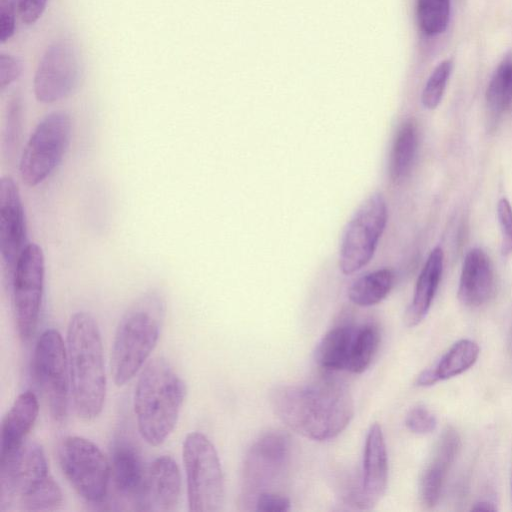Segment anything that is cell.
I'll return each instance as SVG.
<instances>
[{
	"label": "cell",
	"mask_w": 512,
	"mask_h": 512,
	"mask_svg": "<svg viewBox=\"0 0 512 512\" xmlns=\"http://www.w3.org/2000/svg\"><path fill=\"white\" fill-rule=\"evenodd\" d=\"M270 404L288 428L314 441L337 437L354 415L349 389L335 379L276 386L271 390Z\"/></svg>",
	"instance_id": "6da1fadb"
},
{
	"label": "cell",
	"mask_w": 512,
	"mask_h": 512,
	"mask_svg": "<svg viewBox=\"0 0 512 512\" xmlns=\"http://www.w3.org/2000/svg\"><path fill=\"white\" fill-rule=\"evenodd\" d=\"M66 340L73 406L80 418L90 421L102 412L107 390L102 338L95 318L85 311L74 313Z\"/></svg>",
	"instance_id": "7a4b0ae2"
},
{
	"label": "cell",
	"mask_w": 512,
	"mask_h": 512,
	"mask_svg": "<svg viewBox=\"0 0 512 512\" xmlns=\"http://www.w3.org/2000/svg\"><path fill=\"white\" fill-rule=\"evenodd\" d=\"M186 391L185 382L167 359L156 357L142 369L133 407L138 431L149 445H161L172 433Z\"/></svg>",
	"instance_id": "3957f363"
},
{
	"label": "cell",
	"mask_w": 512,
	"mask_h": 512,
	"mask_svg": "<svg viewBox=\"0 0 512 512\" xmlns=\"http://www.w3.org/2000/svg\"><path fill=\"white\" fill-rule=\"evenodd\" d=\"M165 315V297L158 289L144 292L124 312L111 348V374L117 386L129 382L149 358Z\"/></svg>",
	"instance_id": "277c9868"
},
{
	"label": "cell",
	"mask_w": 512,
	"mask_h": 512,
	"mask_svg": "<svg viewBox=\"0 0 512 512\" xmlns=\"http://www.w3.org/2000/svg\"><path fill=\"white\" fill-rule=\"evenodd\" d=\"M187 500L191 512L222 510L225 498L220 459L213 443L200 432H191L183 441Z\"/></svg>",
	"instance_id": "5b68a950"
},
{
	"label": "cell",
	"mask_w": 512,
	"mask_h": 512,
	"mask_svg": "<svg viewBox=\"0 0 512 512\" xmlns=\"http://www.w3.org/2000/svg\"><path fill=\"white\" fill-rule=\"evenodd\" d=\"M71 133V118L65 111H53L37 124L19 162L20 176L27 186H37L53 173L69 147Z\"/></svg>",
	"instance_id": "8992f818"
},
{
	"label": "cell",
	"mask_w": 512,
	"mask_h": 512,
	"mask_svg": "<svg viewBox=\"0 0 512 512\" xmlns=\"http://www.w3.org/2000/svg\"><path fill=\"white\" fill-rule=\"evenodd\" d=\"M31 368L51 417L62 422L67 417L71 386L67 346L56 329H46L38 337Z\"/></svg>",
	"instance_id": "52a82bcc"
},
{
	"label": "cell",
	"mask_w": 512,
	"mask_h": 512,
	"mask_svg": "<svg viewBox=\"0 0 512 512\" xmlns=\"http://www.w3.org/2000/svg\"><path fill=\"white\" fill-rule=\"evenodd\" d=\"M60 468L79 496L90 503L105 500L111 479L110 463L101 449L81 436H67L57 450Z\"/></svg>",
	"instance_id": "ba28073f"
},
{
	"label": "cell",
	"mask_w": 512,
	"mask_h": 512,
	"mask_svg": "<svg viewBox=\"0 0 512 512\" xmlns=\"http://www.w3.org/2000/svg\"><path fill=\"white\" fill-rule=\"evenodd\" d=\"M388 212L384 196L372 193L358 207L348 222L339 248V268L351 275L372 259L387 224Z\"/></svg>",
	"instance_id": "9c48e42d"
},
{
	"label": "cell",
	"mask_w": 512,
	"mask_h": 512,
	"mask_svg": "<svg viewBox=\"0 0 512 512\" xmlns=\"http://www.w3.org/2000/svg\"><path fill=\"white\" fill-rule=\"evenodd\" d=\"M44 275L43 251L36 243H28L16 263L9 286L15 326L23 342L29 341L37 329L43 298Z\"/></svg>",
	"instance_id": "30bf717a"
},
{
	"label": "cell",
	"mask_w": 512,
	"mask_h": 512,
	"mask_svg": "<svg viewBox=\"0 0 512 512\" xmlns=\"http://www.w3.org/2000/svg\"><path fill=\"white\" fill-rule=\"evenodd\" d=\"M290 456L289 437L280 431H270L257 439L248 450L242 468L240 504L252 510L256 496L270 492L281 480Z\"/></svg>",
	"instance_id": "8fae6325"
},
{
	"label": "cell",
	"mask_w": 512,
	"mask_h": 512,
	"mask_svg": "<svg viewBox=\"0 0 512 512\" xmlns=\"http://www.w3.org/2000/svg\"><path fill=\"white\" fill-rule=\"evenodd\" d=\"M82 68L79 52L69 40L49 45L42 55L34 76L36 99L53 103L68 97L78 87Z\"/></svg>",
	"instance_id": "7c38bea8"
},
{
	"label": "cell",
	"mask_w": 512,
	"mask_h": 512,
	"mask_svg": "<svg viewBox=\"0 0 512 512\" xmlns=\"http://www.w3.org/2000/svg\"><path fill=\"white\" fill-rule=\"evenodd\" d=\"M49 475L44 450L35 441H24L16 449L0 457L1 510L9 509L14 502L18 504Z\"/></svg>",
	"instance_id": "4fadbf2b"
},
{
	"label": "cell",
	"mask_w": 512,
	"mask_h": 512,
	"mask_svg": "<svg viewBox=\"0 0 512 512\" xmlns=\"http://www.w3.org/2000/svg\"><path fill=\"white\" fill-rule=\"evenodd\" d=\"M388 481V458L382 428L373 423L366 436L362 475L345 491L346 501L358 509H370L383 497Z\"/></svg>",
	"instance_id": "5bb4252c"
},
{
	"label": "cell",
	"mask_w": 512,
	"mask_h": 512,
	"mask_svg": "<svg viewBox=\"0 0 512 512\" xmlns=\"http://www.w3.org/2000/svg\"><path fill=\"white\" fill-rule=\"evenodd\" d=\"M26 221L19 189L14 180H0V255L8 289L16 263L25 249Z\"/></svg>",
	"instance_id": "9a60e30c"
},
{
	"label": "cell",
	"mask_w": 512,
	"mask_h": 512,
	"mask_svg": "<svg viewBox=\"0 0 512 512\" xmlns=\"http://www.w3.org/2000/svg\"><path fill=\"white\" fill-rule=\"evenodd\" d=\"M181 473L169 455L155 458L146 469L141 490L134 502L139 511L171 512L181 495Z\"/></svg>",
	"instance_id": "2e32d148"
},
{
	"label": "cell",
	"mask_w": 512,
	"mask_h": 512,
	"mask_svg": "<svg viewBox=\"0 0 512 512\" xmlns=\"http://www.w3.org/2000/svg\"><path fill=\"white\" fill-rule=\"evenodd\" d=\"M110 472L116 493L135 502L146 473L141 450L130 431L121 425L110 445Z\"/></svg>",
	"instance_id": "e0dca14e"
},
{
	"label": "cell",
	"mask_w": 512,
	"mask_h": 512,
	"mask_svg": "<svg viewBox=\"0 0 512 512\" xmlns=\"http://www.w3.org/2000/svg\"><path fill=\"white\" fill-rule=\"evenodd\" d=\"M495 272L492 261L481 248H472L465 255L458 286V298L468 307H479L493 296Z\"/></svg>",
	"instance_id": "ac0fdd59"
},
{
	"label": "cell",
	"mask_w": 512,
	"mask_h": 512,
	"mask_svg": "<svg viewBox=\"0 0 512 512\" xmlns=\"http://www.w3.org/2000/svg\"><path fill=\"white\" fill-rule=\"evenodd\" d=\"M460 448L458 432L447 427L441 434L433 457L420 479V496L423 504L434 507L440 497L446 475Z\"/></svg>",
	"instance_id": "d6986e66"
},
{
	"label": "cell",
	"mask_w": 512,
	"mask_h": 512,
	"mask_svg": "<svg viewBox=\"0 0 512 512\" xmlns=\"http://www.w3.org/2000/svg\"><path fill=\"white\" fill-rule=\"evenodd\" d=\"M39 413V403L32 391L19 394L1 422L0 457L10 453L24 441Z\"/></svg>",
	"instance_id": "ffe728a7"
},
{
	"label": "cell",
	"mask_w": 512,
	"mask_h": 512,
	"mask_svg": "<svg viewBox=\"0 0 512 512\" xmlns=\"http://www.w3.org/2000/svg\"><path fill=\"white\" fill-rule=\"evenodd\" d=\"M443 264V250L436 246L430 252L416 281L412 300L404 315L406 326L418 325L427 315L441 280Z\"/></svg>",
	"instance_id": "44dd1931"
},
{
	"label": "cell",
	"mask_w": 512,
	"mask_h": 512,
	"mask_svg": "<svg viewBox=\"0 0 512 512\" xmlns=\"http://www.w3.org/2000/svg\"><path fill=\"white\" fill-rule=\"evenodd\" d=\"M358 325L345 323L330 329L319 341L314 359L326 371L346 370Z\"/></svg>",
	"instance_id": "7402d4cb"
},
{
	"label": "cell",
	"mask_w": 512,
	"mask_h": 512,
	"mask_svg": "<svg viewBox=\"0 0 512 512\" xmlns=\"http://www.w3.org/2000/svg\"><path fill=\"white\" fill-rule=\"evenodd\" d=\"M419 133L413 119L404 121L399 127L393 141L389 175L393 182L403 181L410 173L418 149Z\"/></svg>",
	"instance_id": "603a6c76"
},
{
	"label": "cell",
	"mask_w": 512,
	"mask_h": 512,
	"mask_svg": "<svg viewBox=\"0 0 512 512\" xmlns=\"http://www.w3.org/2000/svg\"><path fill=\"white\" fill-rule=\"evenodd\" d=\"M491 127H495L512 104V51H507L496 67L486 90Z\"/></svg>",
	"instance_id": "cb8c5ba5"
},
{
	"label": "cell",
	"mask_w": 512,
	"mask_h": 512,
	"mask_svg": "<svg viewBox=\"0 0 512 512\" xmlns=\"http://www.w3.org/2000/svg\"><path fill=\"white\" fill-rule=\"evenodd\" d=\"M394 273L382 268L367 273L355 280L348 289L350 301L360 307H370L380 303L391 291Z\"/></svg>",
	"instance_id": "d4e9b609"
},
{
	"label": "cell",
	"mask_w": 512,
	"mask_h": 512,
	"mask_svg": "<svg viewBox=\"0 0 512 512\" xmlns=\"http://www.w3.org/2000/svg\"><path fill=\"white\" fill-rule=\"evenodd\" d=\"M479 346L470 339H461L441 357L433 367L439 381L447 380L468 370L477 361Z\"/></svg>",
	"instance_id": "484cf974"
},
{
	"label": "cell",
	"mask_w": 512,
	"mask_h": 512,
	"mask_svg": "<svg viewBox=\"0 0 512 512\" xmlns=\"http://www.w3.org/2000/svg\"><path fill=\"white\" fill-rule=\"evenodd\" d=\"M379 342L380 331L374 323L358 325L346 371L355 374L363 373L369 367Z\"/></svg>",
	"instance_id": "4316f807"
},
{
	"label": "cell",
	"mask_w": 512,
	"mask_h": 512,
	"mask_svg": "<svg viewBox=\"0 0 512 512\" xmlns=\"http://www.w3.org/2000/svg\"><path fill=\"white\" fill-rule=\"evenodd\" d=\"M450 0H417V17L422 32L428 36L443 33L449 23Z\"/></svg>",
	"instance_id": "83f0119b"
},
{
	"label": "cell",
	"mask_w": 512,
	"mask_h": 512,
	"mask_svg": "<svg viewBox=\"0 0 512 512\" xmlns=\"http://www.w3.org/2000/svg\"><path fill=\"white\" fill-rule=\"evenodd\" d=\"M63 494L58 483L49 475L37 488L23 497L18 506L24 511H48L58 509Z\"/></svg>",
	"instance_id": "f1b7e54d"
},
{
	"label": "cell",
	"mask_w": 512,
	"mask_h": 512,
	"mask_svg": "<svg viewBox=\"0 0 512 512\" xmlns=\"http://www.w3.org/2000/svg\"><path fill=\"white\" fill-rule=\"evenodd\" d=\"M453 69V60L441 61L429 76L421 95V102L427 109H435L441 102L447 82Z\"/></svg>",
	"instance_id": "f546056e"
},
{
	"label": "cell",
	"mask_w": 512,
	"mask_h": 512,
	"mask_svg": "<svg viewBox=\"0 0 512 512\" xmlns=\"http://www.w3.org/2000/svg\"><path fill=\"white\" fill-rule=\"evenodd\" d=\"M436 418L423 405H416L409 410L405 418L406 427L415 434H428L436 428Z\"/></svg>",
	"instance_id": "4dcf8cb0"
},
{
	"label": "cell",
	"mask_w": 512,
	"mask_h": 512,
	"mask_svg": "<svg viewBox=\"0 0 512 512\" xmlns=\"http://www.w3.org/2000/svg\"><path fill=\"white\" fill-rule=\"evenodd\" d=\"M497 217L501 232V253L512 254V206L508 199L501 198L497 204Z\"/></svg>",
	"instance_id": "1f68e13d"
},
{
	"label": "cell",
	"mask_w": 512,
	"mask_h": 512,
	"mask_svg": "<svg viewBox=\"0 0 512 512\" xmlns=\"http://www.w3.org/2000/svg\"><path fill=\"white\" fill-rule=\"evenodd\" d=\"M290 500L274 491L263 492L254 499L252 510L263 512H284L290 510Z\"/></svg>",
	"instance_id": "d6a6232c"
},
{
	"label": "cell",
	"mask_w": 512,
	"mask_h": 512,
	"mask_svg": "<svg viewBox=\"0 0 512 512\" xmlns=\"http://www.w3.org/2000/svg\"><path fill=\"white\" fill-rule=\"evenodd\" d=\"M21 98L19 96H14L8 105L7 111V129L5 131V139L4 141L7 143V149H10L12 146V142L15 141V135L17 136L20 121H21Z\"/></svg>",
	"instance_id": "836d02e7"
},
{
	"label": "cell",
	"mask_w": 512,
	"mask_h": 512,
	"mask_svg": "<svg viewBox=\"0 0 512 512\" xmlns=\"http://www.w3.org/2000/svg\"><path fill=\"white\" fill-rule=\"evenodd\" d=\"M15 0H0V41L9 40L15 31Z\"/></svg>",
	"instance_id": "e575fe53"
},
{
	"label": "cell",
	"mask_w": 512,
	"mask_h": 512,
	"mask_svg": "<svg viewBox=\"0 0 512 512\" xmlns=\"http://www.w3.org/2000/svg\"><path fill=\"white\" fill-rule=\"evenodd\" d=\"M22 72V64L21 62L11 56L2 54L0 56V88L4 89L5 87L12 84L16 81Z\"/></svg>",
	"instance_id": "d590c367"
},
{
	"label": "cell",
	"mask_w": 512,
	"mask_h": 512,
	"mask_svg": "<svg viewBox=\"0 0 512 512\" xmlns=\"http://www.w3.org/2000/svg\"><path fill=\"white\" fill-rule=\"evenodd\" d=\"M48 0H17V8L22 21L35 23L45 11Z\"/></svg>",
	"instance_id": "8d00e7d4"
},
{
	"label": "cell",
	"mask_w": 512,
	"mask_h": 512,
	"mask_svg": "<svg viewBox=\"0 0 512 512\" xmlns=\"http://www.w3.org/2000/svg\"><path fill=\"white\" fill-rule=\"evenodd\" d=\"M438 381L439 380L436 377V374H435L433 368H429V369L422 371L418 375V377L416 379V385L426 387V386H431V385L437 383Z\"/></svg>",
	"instance_id": "74e56055"
},
{
	"label": "cell",
	"mask_w": 512,
	"mask_h": 512,
	"mask_svg": "<svg viewBox=\"0 0 512 512\" xmlns=\"http://www.w3.org/2000/svg\"><path fill=\"white\" fill-rule=\"evenodd\" d=\"M497 508L490 501H480L474 504L471 510L474 511H495Z\"/></svg>",
	"instance_id": "f35d334b"
}]
</instances>
